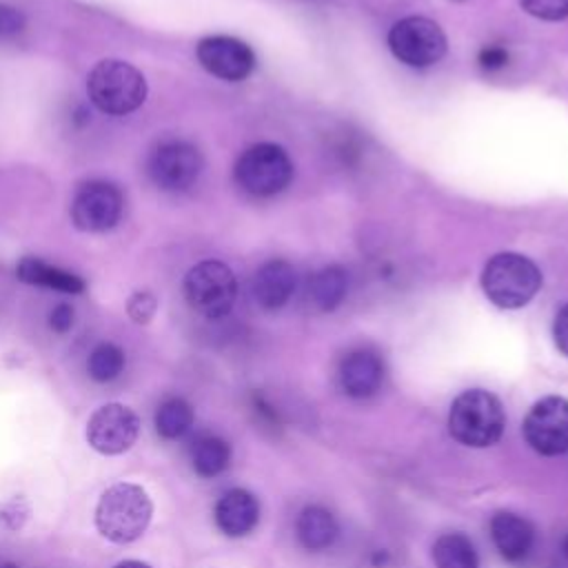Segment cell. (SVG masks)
Wrapping results in <instances>:
<instances>
[{"mask_svg": "<svg viewBox=\"0 0 568 568\" xmlns=\"http://www.w3.org/2000/svg\"><path fill=\"white\" fill-rule=\"evenodd\" d=\"M506 428V413L497 395L484 388L459 393L448 410V433L468 448L497 444Z\"/></svg>", "mask_w": 568, "mask_h": 568, "instance_id": "cell-2", "label": "cell"}, {"mask_svg": "<svg viewBox=\"0 0 568 568\" xmlns=\"http://www.w3.org/2000/svg\"><path fill=\"white\" fill-rule=\"evenodd\" d=\"M295 291V268L284 260L264 262L251 282V293L264 311L282 308Z\"/></svg>", "mask_w": 568, "mask_h": 568, "instance_id": "cell-15", "label": "cell"}, {"mask_svg": "<svg viewBox=\"0 0 568 568\" xmlns=\"http://www.w3.org/2000/svg\"><path fill=\"white\" fill-rule=\"evenodd\" d=\"M146 171L162 191H186L200 178L202 155L186 140H164L151 151Z\"/></svg>", "mask_w": 568, "mask_h": 568, "instance_id": "cell-9", "label": "cell"}, {"mask_svg": "<svg viewBox=\"0 0 568 568\" xmlns=\"http://www.w3.org/2000/svg\"><path fill=\"white\" fill-rule=\"evenodd\" d=\"M155 306H158V300L153 293L149 291H138L129 297V304H126V311H129V317L138 324H146L153 313H155Z\"/></svg>", "mask_w": 568, "mask_h": 568, "instance_id": "cell-26", "label": "cell"}, {"mask_svg": "<svg viewBox=\"0 0 568 568\" xmlns=\"http://www.w3.org/2000/svg\"><path fill=\"white\" fill-rule=\"evenodd\" d=\"M490 539L506 561H521L535 544V528L526 517L501 510L490 519Z\"/></svg>", "mask_w": 568, "mask_h": 568, "instance_id": "cell-16", "label": "cell"}, {"mask_svg": "<svg viewBox=\"0 0 568 568\" xmlns=\"http://www.w3.org/2000/svg\"><path fill=\"white\" fill-rule=\"evenodd\" d=\"M295 535L306 550L320 552L335 544L339 535V526L331 510H326L324 506L311 504L300 510L295 519Z\"/></svg>", "mask_w": 568, "mask_h": 568, "instance_id": "cell-17", "label": "cell"}, {"mask_svg": "<svg viewBox=\"0 0 568 568\" xmlns=\"http://www.w3.org/2000/svg\"><path fill=\"white\" fill-rule=\"evenodd\" d=\"M115 568H151V566L144 561H138V559H126V561H120Z\"/></svg>", "mask_w": 568, "mask_h": 568, "instance_id": "cell-31", "label": "cell"}, {"mask_svg": "<svg viewBox=\"0 0 568 568\" xmlns=\"http://www.w3.org/2000/svg\"><path fill=\"white\" fill-rule=\"evenodd\" d=\"M29 517V504L22 497H13L0 506V526L7 530H20Z\"/></svg>", "mask_w": 568, "mask_h": 568, "instance_id": "cell-25", "label": "cell"}, {"mask_svg": "<svg viewBox=\"0 0 568 568\" xmlns=\"http://www.w3.org/2000/svg\"><path fill=\"white\" fill-rule=\"evenodd\" d=\"M231 446L217 435H202L191 446V466L200 477H217L229 468Z\"/></svg>", "mask_w": 568, "mask_h": 568, "instance_id": "cell-21", "label": "cell"}, {"mask_svg": "<svg viewBox=\"0 0 568 568\" xmlns=\"http://www.w3.org/2000/svg\"><path fill=\"white\" fill-rule=\"evenodd\" d=\"M435 568H479L475 544L464 532H444L430 548Z\"/></svg>", "mask_w": 568, "mask_h": 568, "instance_id": "cell-20", "label": "cell"}, {"mask_svg": "<svg viewBox=\"0 0 568 568\" xmlns=\"http://www.w3.org/2000/svg\"><path fill=\"white\" fill-rule=\"evenodd\" d=\"M124 368V353L120 346L111 342L98 344L87 359V371L95 382H111Z\"/></svg>", "mask_w": 568, "mask_h": 568, "instance_id": "cell-23", "label": "cell"}, {"mask_svg": "<svg viewBox=\"0 0 568 568\" xmlns=\"http://www.w3.org/2000/svg\"><path fill=\"white\" fill-rule=\"evenodd\" d=\"M561 548H564V555L568 557V535H566V539H564V544H561Z\"/></svg>", "mask_w": 568, "mask_h": 568, "instance_id": "cell-32", "label": "cell"}, {"mask_svg": "<svg viewBox=\"0 0 568 568\" xmlns=\"http://www.w3.org/2000/svg\"><path fill=\"white\" fill-rule=\"evenodd\" d=\"M479 67L486 69V71H495V69H501L506 62H508V51L499 44H488L479 51V58H477Z\"/></svg>", "mask_w": 568, "mask_h": 568, "instance_id": "cell-28", "label": "cell"}, {"mask_svg": "<svg viewBox=\"0 0 568 568\" xmlns=\"http://www.w3.org/2000/svg\"><path fill=\"white\" fill-rule=\"evenodd\" d=\"M0 568H18V566H16V564H11V561H7V564H2Z\"/></svg>", "mask_w": 568, "mask_h": 568, "instance_id": "cell-33", "label": "cell"}, {"mask_svg": "<svg viewBox=\"0 0 568 568\" xmlns=\"http://www.w3.org/2000/svg\"><path fill=\"white\" fill-rule=\"evenodd\" d=\"M138 435L140 417L118 402L95 408L87 422V442L100 455H120L129 450Z\"/></svg>", "mask_w": 568, "mask_h": 568, "instance_id": "cell-10", "label": "cell"}, {"mask_svg": "<svg viewBox=\"0 0 568 568\" xmlns=\"http://www.w3.org/2000/svg\"><path fill=\"white\" fill-rule=\"evenodd\" d=\"M293 164L286 151L271 142L248 146L235 162V182L251 195L268 197L288 186Z\"/></svg>", "mask_w": 568, "mask_h": 568, "instance_id": "cell-5", "label": "cell"}, {"mask_svg": "<svg viewBox=\"0 0 568 568\" xmlns=\"http://www.w3.org/2000/svg\"><path fill=\"white\" fill-rule=\"evenodd\" d=\"M388 47L399 62L424 69L444 58L446 36L437 22L422 16H408L390 27Z\"/></svg>", "mask_w": 568, "mask_h": 568, "instance_id": "cell-7", "label": "cell"}, {"mask_svg": "<svg viewBox=\"0 0 568 568\" xmlns=\"http://www.w3.org/2000/svg\"><path fill=\"white\" fill-rule=\"evenodd\" d=\"M200 64L229 82H240L251 75L255 67V55L251 47L231 36H209L197 44Z\"/></svg>", "mask_w": 568, "mask_h": 568, "instance_id": "cell-12", "label": "cell"}, {"mask_svg": "<svg viewBox=\"0 0 568 568\" xmlns=\"http://www.w3.org/2000/svg\"><path fill=\"white\" fill-rule=\"evenodd\" d=\"M73 320H75V313H73V306L71 304H58L51 308L49 313V326L55 331V333H67L71 326H73Z\"/></svg>", "mask_w": 568, "mask_h": 568, "instance_id": "cell-29", "label": "cell"}, {"mask_svg": "<svg viewBox=\"0 0 568 568\" xmlns=\"http://www.w3.org/2000/svg\"><path fill=\"white\" fill-rule=\"evenodd\" d=\"M213 519L226 537H244L260 521V501L246 488H231L215 501Z\"/></svg>", "mask_w": 568, "mask_h": 568, "instance_id": "cell-14", "label": "cell"}, {"mask_svg": "<svg viewBox=\"0 0 568 568\" xmlns=\"http://www.w3.org/2000/svg\"><path fill=\"white\" fill-rule=\"evenodd\" d=\"M541 286V273L537 264L521 253H497L481 271V288L486 297L499 308L526 306Z\"/></svg>", "mask_w": 568, "mask_h": 568, "instance_id": "cell-3", "label": "cell"}, {"mask_svg": "<svg viewBox=\"0 0 568 568\" xmlns=\"http://www.w3.org/2000/svg\"><path fill=\"white\" fill-rule=\"evenodd\" d=\"M348 291V275L342 266L331 264L315 271L306 284V300L313 308L322 313L335 311Z\"/></svg>", "mask_w": 568, "mask_h": 568, "instance_id": "cell-18", "label": "cell"}, {"mask_svg": "<svg viewBox=\"0 0 568 568\" xmlns=\"http://www.w3.org/2000/svg\"><path fill=\"white\" fill-rule=\"evenodd\" d=\"M337 382L353 399L373 397L384 382V359L373 348H355L342 357Z\"/></svg>", "mask_w": 568, "mask_h": 568, "instance_id": "cell-13", "label": "cell"}, {"mask_svg": "<svg viewBox=\"0 0 568 568\" xmlns=\"http://www.w3.org/2000/svg\"><path fill=\"white\" fill-rule=\"evenodd\" d=\"M16 273L27 284H38V286L62 291V293H82L84 291V282L78 275L62 271L58 266H51L38 257H24L18 264Z\"/></svg>", "mask_w": 568, "mask_h": 568, "instance_id": "cell-19", "label": "cell"}, {"mask_svg": "<svg viewBox=\"0 0 568 568\" xmlns=\"http://www.w3.org/2000/svg\"><path fill=\"white\" fill-rule=\"evenodd\" d=\"M24 29V16L9 4H0V38H11Z\"/></svg>", "mask_w": 568, "mask_h": 568, "instance_id": "cell-27", "label": "cell"}, {"mask_svg": "<svg viewBox=\"0 0 568 568\" xmlns=\"http://www.w3.org/2000/svg\"><path fill=\"white\" fill-rule=\"evenodd\" d=\"M122 193L104 180L84 182L71 202V220L80 231L100 233L113 229L122 215Z\"/></svg>", "mask_w": 568, "mask_h": 568, "instance_id": "cell-11", "label": "cell"}, {"mask_svg": "<svg viewBox=\"0 0 568 568\" xmlns=\"http://www.w3.org/2000/svg\"><path fill=\"white\" fill-rule=\"evenodd\" d=\"M521 9L532 18L557 22L568 18V0H519Z\"/></svg>", "mask_w": 568, "mask_h": 568, "instance_id": "cell-24", "label": "cell"}, {"mask_svg": "<svg viewBox=\"0 0 568 568\" xmlns=\"http://www.w3.org/2000/svg\"><path fill=\"white\" fill-rule=\"evenodd\" d=\"M526 444L544 455L559 457L568 453V399L561 395H546L537 399L521 424Z\"/></svg>", "mask_w": 568, "mask_h": 568, "instance_id": "cell-8", "label": "cell"}, {"mask_svg": "<svg viewBox=\"0 0 568 568\" xmlns=\"http://www.w3.org/2000/svg\"><path fill=\"white\" fill-rule=\"evenodd\" d=\"M184 295L189 306L209 317H224L237 297V282L233 271L215 260H206L195 264L184 277Z\"/></svg>", "mask_w": 568, "mask_h": 568, "instance_id": "cell-6", "label": "cell"}, {"mask_svg": "<svg viewBox=\"0 0 568 568\" xmlns=\"http://www.w3.org/2000/svg\"><path fill=\"white\" fill-rule=\"evenodd\" d=\"M155 430L164 439H178L193 426V408L182 397H166L155 410Z\"/></svg>", "mask_w": 568, "mask_h": 568, "instance_id": "cell-22", "label": "cell"}, {"mask_svg": "<svg viewBox=\"0 0 568 568\" xmlns=\"http://www.w3.org/2000/svg\"><path fill=\"white\" fill-rule=\"evenodd\" d=\"M153 517V501L146 490L131 481L109 486L95 506V528L113 544H131L142 537Z\"/></svg>", "mask_w": 568, "mask_h": 568, "instance_id": "cell-1", "label": "cell"}, {"mask_svg": "<svg viewBox=\"0 0 568 568\" xmlns=\"http://www.w3.org/2000/svg\"><path fill=\"white\" fill-rule=\"evenodd\" d=\"M87 91L102 113L126 115L144 102L146 80L124 60H102L91 69Z\"/></svg>", "mask_w": 568, "mask_h": 568, "instance_id": "cell-4", "label": "cell"}, {"mask_svg": "<svg viewBox=\"0 0 568 568\" xmlns=\"http://www.w3.org/2000/svg\"><path fill=\"white\" fill-rule=\"evenodd\" d=\"M552 337L557 348L568 357V304H564L552 322Z\"/></svg>", "mask_w": 568, "mask_h": 568, "instance_id": "cell-30", "label": "cell"}]
</instances>
